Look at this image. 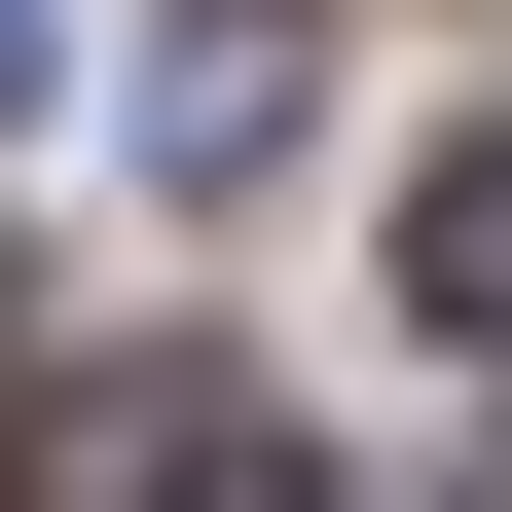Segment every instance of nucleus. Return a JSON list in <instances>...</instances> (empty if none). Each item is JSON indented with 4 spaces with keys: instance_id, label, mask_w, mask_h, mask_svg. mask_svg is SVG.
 Returning <instances> with one entry per match:
<instances>
[{
    "instance_id": "nucleus-1",
    "label": "nucleus",
    "mask_w": 512,
    "mask_h": 512,
    "mask_svg": "<svg viewBox=\"0 0 512 512\" xmlns=\"http://www.w3.org/2000/svg\"><path fill=\"white\" fill-rule=\"evenodd\" d=\"M147 147H183V183L293 147V0H183V37H147Z\"/></svg>"
},
{
    "instance_id": "nucleus-2",
    "label": "nucleus",
    "mask_w": 512,
    "mask_h": 512,
    "mask_svg": "<svg viewBox=\"0 0 512 512\" xmlns=\"http://www.w3.org/2000/svg\"><path fill=\"white\" fill-rule=\"evenodd\" d=\"M74 512H293V439L183 366V403H110V439H74Z\"/></svg>"
},
{
    "instance_id": "nucleus-3",
    "label": "nucleus",
    "mask_w": 512,
    "mask_h": 512,
    "mask_svg": "<svg viewBox=\"0 0 512 512\" xmlns=\"http://www.w3.org/2000/svg\"><path fill=\"white\" fill-rule=\"evenodd\" d=\"M403 293H439V330L512 366V147H439V183H403Z\"/></svg>"
},
{
    "instance_id": "nucleus-4",
    "label": "nucleus",
    "mask_w": 512,
    "mask_h": 512,
    "mask_svg": "<svg viewBox=\"0 0 512 512\" xmlns=\"http://www.w3.org/2000/svg\"><path fill=\"white\" fill-rule=\"evenodd\" d=\"M0 110H37V0H0Z\"/></svg>"
}]
</instances>
